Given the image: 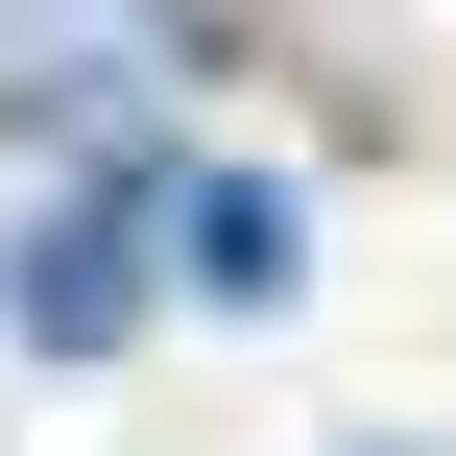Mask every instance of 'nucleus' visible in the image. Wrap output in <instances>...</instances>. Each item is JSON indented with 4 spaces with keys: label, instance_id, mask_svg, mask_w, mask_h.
I'll use <instances>...</instances> for the list:
<instances>
[{
    "label": "nucleus",
    "instance_id": "obj_1",
    "mask_svg": "<svg viewBox=\"0 0 456 456\" xmlns=\"http://www.w3.org/2000/svg\"><path fill=\"white\" fill-rule=\"evenodd\" d=\"M144 240H168V168L96 144L72 192L0 216V337H24V361H120V337H144Z\"/></svg>",
    "mask_w": 456,
    "mask_h": 456
},
{
    "label": "nucleus",
    "instance_id": "obj_2",
    "mask_svg": "<svg viewBox=\"0 0 456 456\" xmlns=\"http://www.w3.org/2000/svg\"><path fill=\"white\" fill-rule=\"evenodd\" d=\"M168 289H192V313H289V289H313L289 168H168Z\"/></svg>",
    "mask_w": 456,
    "mask_h": 456
}]
</instances>
